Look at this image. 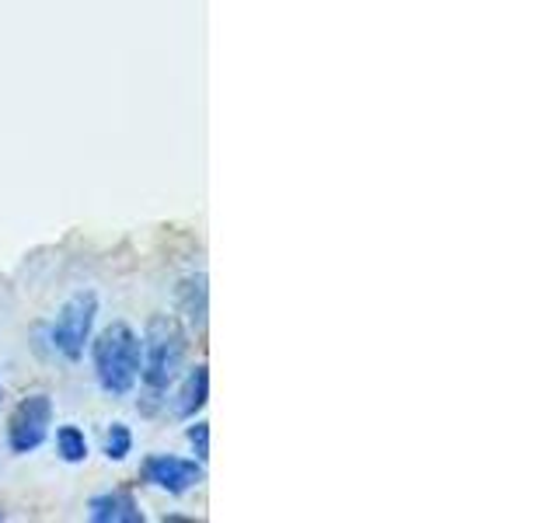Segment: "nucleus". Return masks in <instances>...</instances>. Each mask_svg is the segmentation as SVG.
Segmentation results:
<instances>
[{
	"instance_id": "1",
	"label": "nucleus",
	"mask_w": 558,
	"mask_h": 523,
	"mask_svg": "<svg viewBox=\"0 0 558 523\" xmlns=\"http://www.w3.org/2000/svg\"><path fill=\"white\" fill-rule=\"evenodd\" d=\"M189 360V331L174 314H154L144 331V366L140 380L150 401H161L168 388L182 377Z\"/></svg>"
},
{
	"instance_id": "2",
	"label": "nucleus",
	"mask_w": 558,
	"mask_h": 523,
	"mask_svg": "<svg viewBox=\"0 0 558 523\" xmlns=\"http://www.w3.org/2000/svg\"><path fill=\"white\" fill-rule=\"evenodd\" d=\"M92 363H95L98 388L112 398H126L140 380L144 342H140V336L130 325L116 321L92 342Z\"/></svg>"
},
{
	"instance_id": "3",
	"label": "nucleus",
	"mask_w": 558,
	"mask_h": 523,
	"mask_svg": "<svg viewBox=\"0 0 558 523\" xmlns=\"http://www.w3.org/2000/svg\"><path fill=\"white\" fill-rule=\"evenodd\" d=\"M95 318H98V296L92 290L74 293L49 325V345L70 363L81 360L87 339H92Z\"/></svg>"
},
{
	"instance_id": "4",
	"label": "nucleus",
	"mask_w": 558,
	"mask_h": 523,
	"mask_svg": "<svg viewBox=\"0 0 558 523\" xmlns=\"http://www.w3.org/2000/svg\"><path fill=\"white\" fill-rule=\"evenodd\" d=\"M52 426V398L49 394H28L14 405L8 418V447L11 453H35L49 436Z\"/></svg>"
},
{
	"instance_id": "5",
	"label": "nucleus",
	"mask_w": 558,
	"mask_h": 523,
	"mask_svg": "<svg viewBox=\"0 0 558 523\" xmlns=\"http://www.w3.org/2000/svg\"><path fill=\"white\" fill-rule=\"evenodd\" d=\"M140 478L147 485L161 488L168 496H185L189 488H196L206 471H203V461H189V458H179V453H150L140 464Z\"/></svg>"
},
{
	"instance_id": "6",
	"label": "nucleus",
	"mask_w": 558,
	"mask_h": 523,
	"mask_svg": "<svg viewBox=\"0 0 558 523\" xmlns=\"http://www.w3.org/2000/svg\"><path fill=\"white\" fill-rule=\"evenodd\" d=\"M87 516L95 523H144L147 520L130 488H112V492L95 496L87 502Z\"/></svg>"
},
{
	"instance_id": "7",
	"label": "nucleus",
	"mask_w": 558,
	"mask_h": 523,
	"mask_svg": "<svg viewBox=\"0 0 558 523\" xmlns=\"http://www.w3.org/2000/svg\"><path fill=\"white\" fill-rule=\"evenodd\" d=\"M206 398H209V366L196 363L192 370L185 374L179 394H174V418H196V412L206 409Z\"/></svg>"
},
{
	"instance_id": "8",
	"label": "nucleus",
	"mask_w": 558,
	"mask_h": 523,
	"mask_svg": "<svg viewBox=\"0 0 558 523\" xmlns=\"http://www.w3.org/2000/svg\"><path fill=\"white\" fill-rule=\"evenodd\" d=\"M206 301H209L206 272H192L182 279L179 287H174V304H179V314H185L192 325H206Z\"/></svg>"
},
{
	"instance_id": "9",
	"label": "nucleus",
	"mask_w": 558,
	"mask_h": 523,
	"mask_svg": "<svg viewBox=\"0 0 558 523\" xmlns=\"http://www.w3.org/2000/svg\"><path fill=\"white\" fill-rule=\"evenodd\" d=\"M57 453L66 464H81L87 461V436L77 426H60L57 429Z\"/></svg>"
},
{
	"instance_id": "10",
	"label": "nucleus",
	"mask_w": 558,
	"mask_h": 523,
	"mask_svg": "<svg viewBox=\"0 0 558 523\" xmlns=\"http://www.w3.org/2000/svg\"><path fill=\"white\" fill-rule=\"evenodd\" d=\"M133 450V433L126 423H112L109 433H105V458L109 461H126Z\"/></svg>"
},
{
	"instance_id": "11",
	"label": "nucleus",
	"mask_w": 558,
	"mask_h": 523,
	"mask_svg": "<svg viewBox=\"0 0 558 523\" xmlns=\"http://www.w3.org/2000/svg\"><path fill=\"white\" fill-rule=\"evenodd\" d=\"M189 443L196 450V461H206L209 458V423L189 426Z\"/></svg>"
},
{
	"instance_id": "12",
	"label": "nucleus",
	"mask_w": 558,
	"mask_h": 523,
	"mask_svg": "<svg viewBox=\"0 0 558 523\" xmlns=\"http://www.w3.org/2000/svg\"><path fill=\"white\" fill-rule=\"evenodd\" d=\"M0 405H4V384H0Z\"/></svg>"
}]
</instances>
